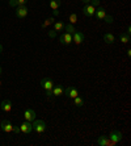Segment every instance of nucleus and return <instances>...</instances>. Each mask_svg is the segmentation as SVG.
<instances>
[{"label": "nucleus", "mask_w": 131, "mask_h": 146, "mask_svg": "<svg viewBox=\"0 0 131 146\" xmlns=\"http://www.w3.org/2000/svg\"><path fill=\"white\" fill-rule=\"evenodd\" d=\"M28 12H29V8L26 5H17L16 9V16L18 19H25L28 16Z\"/></svg>", "instance_id": "4"}, {"label": "nucleus", "mask_w": 131, "mask_h": 146, "mask_svg": "<svg viewBox=\"0 0 131 146\" xmlns=\"http://www.w3.org/2000/svg\"><path fill=\"white\" fill-rule=\"evenodd\" d=\"M59 42H61L62 45H70L71 42H72V34H70V33H63V34H61Z\"/></svg>", "instance_id": "11"}, {"label": "nucleus", "mask_w": 131, "mask_h": 146, "mask_svg": "<svg viewBox=\"0 0 131 146\" xmlns=\"http://www.w3.org/2000/svg\"><path fill=\"white\" fill-rule=\"evenodd\" d=\"M41 87L46 91V90H53V87H54V83H53V80H51L50 78H43L41 79Z\"/></svg>", "instance_id": "8"}, {"label": "nucleus", "mask_w": 131, "mask_h": 146, "mask_svg": "<svg viewBox=\"0 0 131 146\" xmlns=\"http://www.w3.org/2000/svg\"><path fill=\"white\" fill-rule=\"evenodd\" d=\"M109 138L113 141V142L117 145L118 142H121L122 141V138H123V134H122L121 132L118 129H114V130H111V133H110V136H109Z\"/></svg>", "instance_id": "2"}, {"label": "nucleus", "mask_w": 131, "mask_h": 146, "mask_svg": "<svg viewBox=\"0 0 131 146\" xmlns=\"http://www.w3.org/2000/svg\"><path fill=\"white\" fill-rule=\"evenodd\" d=\"M0 108L3 109L4 112H11L12 111V103L11 100H3L0 103Z\"/></svg>", "instance_id": "13"}, {"label": "nucleus", "mask_w": 131, "mask_h": 146, "mask_svg": "<svg viewBox=\"0 0 131 146\" xmlns=\"http://www.w3.org/2000/svg\"><path fill=\"white\" fill-rule=\"evenodd\" d=\"M97 145H100V146H114L115 143L113 142L109 137L101 136V137H98V139H97Z\"/></svg>", "instance_id": "6"}, {"label": "nucleus", "mask_w": 131, "mask_h": 146, "mask_svg": "<svg viewBox=\"0 0 131 146\" xmlns=\"http://www.w3.org/2000/svg\"><path fill=\"white\" fill-rule=\"evenodd\" d=\"M64 31H66V33L74 34L76 32V29H75V27L72 24H68V25H64Z\"/></svg>", "instance_id": "21"}, {"label": "nucleus", "mask_w": 131, "mask_h": 146, "mask_svg": "<svg viewBox=\"0 0 131 146\" xmlns=\"http://www.w3.org/2000/svg\"><path fill=\"white\" fill-rule=\"evenodd\" d=\"M119 41H121L122 44H128V42H130V34L122 33L121 36H119Z\"/></svg>", "instance_id": "19"}, {"label": "nucleus", "mask_w": 131, "mask_h": 146, "mask_svg": "<svg viewBox=\"0 0 131 146\" xmlns=\"http://www.w3.org/2000/svg\"><path fill=\"white\" fill-rule=\"evenodd\" d=\"M104 41L106 42V44L111 45V44H114L115 37H114V36H113L111 33H105V34H104Z\"/></svg>", "instance_id": "16"}, {"label": "nucleus", "mask_w": 131, "mask_h": 146, "mask_svg": "<svg viewBox=\"0 0 131 146\" xmlns=\"http://www.w3.org/2000/svg\"><path fill=\"white\" fill-rule=\"evenodd\" d=\"M12 132H13L14 134H18V133H21L20 126H18V125H17V126H13V129H12Z\"/></svg>", "instance_id": "28"}, {"label": "nucleus", "mask_w": 131, "mask_h": 146, "mask_svg": "<svg viewBox=\"0 0 131 146\" xmlns=\"http://www.w3.org/2000/svg\"><path fill=\"white\" fill-rule=\"evenodd\" d=\"M91 5H93L94 8H97V7H100V0H91Z\"/></svg>", "instance_id": "26"}, {"label": "nucleus", "mask_w": 131, "mask_h": 146, "mask_svg": "<svg viewBox=\"0 0 131 146\" xmlns=\"http://www.w3.org/2000/svg\"><path fill=\"white\" fill-rule=\"evenodd\" d=\"M45 94H46L47 98H54V96H53V91H51V90H46V91H45Z\"/></svg>", "instance_id": "29"}, {"label": "nucleus", "mask_w": 131, "mask_h": 146, "mask_svg": "<svg viewBox=\"0 0 131 146\" xmlns=\"http://www.w3.org/2000/svg\"><path fill=\"white\" fill-rule=\"evenodd\" d=\"M0 128H1V130L5 133H12L13 125H12V122H11L9 120H3V121L0 122Z\"/></svg>", "instance_id": "7"}, {"label": "nucleus", "mask_w": 131, "mask_h": 146, "mask_svg": "<svg viewBox=\"0 0 131 146\" xmlns=\"http://www.w3.org/2000/svg\"><path fill=\"white\" fill-rule=\"evenodd\" d=\"M63 94L67 96V98L74 99V98H76V96L79 95V90H77L75 86H71V87H67V88L64 90Z\"/></svg>", "instance_id": "3"}, {"label": "nucleus", "mask_w": 131, "mask_h": 146, "mask_svg": "<svg viewBox=\"0 0 131 146\" xmlns=\"http://www.w3.org/2000/svg\"><path fill=\"white\" fill-rule=\"evenodd\" d=\"M81 3L85 5V4H89V3H91V0H81Z\"/></svg>", "instance_id": "31"}, {"label": "nucleus", "mask_w": 131, "mask_h": 146, "mask_svg": "<svg viewBox=\"0 0 131 146\" xmlns=\"http://www.w3.org/2000/svg\"><path fill=\"white\" fill-rule=\"evenodd\" d=\"M17 5H18V3H17V0H9V7L14 8V7H17Z\"/></svg>", "instance_id": "27"}, {"label": "nucleus", "mask_w": 131, "mask_h": 146, "mask_svg": "<svg viewBox=\"0 0 131 146\" xmlns=\"http://www.w3.org/2000/svg\"><path fill=\"white\" fill-rule=\"evenodd\" d=\"M1 51H3V46H1V45H0V53H1Z\"/></svg>", "instance_id": "34"}, {"label": "nucleus", "mask_w": 131, "mask_h": 146, "mask_svg": "<svg viewBox=\"0 0 131 146\" xmlns=\"http://www.w3.org/2000/svg\"><path fill=\"white\" fill-rule=\"evenodd\" d=\"M126 33H127V34H131V28H130V27H127V29H126Z\"/></svg>", "instance_id": "33"}, {"label": "nucleus", "mask_w": 131, "mask_h": 146, "mask_svg": "<svg viewBox=\"0 0 131 146\" xmlns=\"http://www.w3.org/2000/svg\"><path fill=\"white\" fill-rule=\"evenodd\" d=\"M64 29V24L62 23V21H55L54 23V31H57V32H59V31H63Z\"/></svg>", "instance_id": "20"}, {"label": "nucleus", "mask_w": 131, "mask_h": 146, "mask_svg": "<svg viewBox=\"0 0 131 146\" xmlns=\"http://www.w3.org/2000/svg\"><path fill=\"white\" fill-rule=\"evenodd\" d=\"M62 4V0H50V8L53 11L54 9H59Z\"/></svg>", "instance_id": "17"}, {"label": "nucleus", "mask_w": 131, "mask_h": 146, "mask_svg": "<svg viewBox=\"0 0 131 146\" xmlns=\"http://www.w3.org/2000/svg\"><path fill=\"white\" fill-rule=\"evenodd\" d=\"M83 41H84V34L81 32H75L72 34V42H75L76 45H80Z\"/></svg>", "instance_id": "12"}, {"label": "nucleus", "mask_w": 131, "mask_h": 146, "mask_svg": "<svg viewBox=\"0 0 131 146\" xmlns=\"http://www.w3.org/2000/svg\"><path fill=\"white\" fill-rule=\"evenodd\" d=\"M28 1H29V0H17V3H18V5H26Z\"/></svg>", "instance_id": "30"}, {"label": "nucleus", "mask_w": 131, "mask_h": 146, "mask_svg": "<svg viewBox=\"0 0 131 146\" xmlns=\"http://www.w3.org/2000/svg\"><path fill=\"white\" fill-rule=\"evenodd\" d=\"M53 15H54V16H58V15H59V11L54 9V11H53Z\"/></svg>", "instance_id": "32"}, {"label": "nucleus", "mask_w": 131, "mask_h": 146, "mask_svg": "<svg viewBox=\"0 0 131 146\" xmlns=\"http://www.w3.org/2000/svg\"><path fill=\"white\" fill-rule=\"evenodd\" d=\"M75 23H77V15L76 13H71L70 15V24L74 25Z\"/></svg>", "instance_id": "24"}, {"label": "nucleus", "mask_w": 131, "mask_h": 146, "mask_svg": "<svg viewBox=\"0 0 131 146\" xmlns=\"http://www.w3.org/2000/svg\"><path fill=\"white\" fill-rule=\"evenodd\" d=\"M0 87H1V80H0Z\"/></svg>", "instance_id": "36"}, {"label": "nucleus", "mask_w": 131, "mask_h": 146, "mask_svg": "<svg viewBox=\"0 0 131 146\" xmlns=\"http://www.w3.org/2000/svg\"><path fill=\"white\" fill-rule=\"evenodd\" d=\"M94 12H96V8L93 5H91V4H85L84 7H83V13L88 17L94 16Z\"/></svg>", "instance_id": "9"}, {"label": "nucleus", "mask_w": 131, "mask_h": 146, "mask_svg": "<svg viewBox=\"0 0 131 146\" xmlns=\"http://www.w3.org/2000/svg\"><path fill=\"white\" fill-rule=\"evenodd\" d=\"M0 75H1V66H0Z\"/></svg>", "instance_id": "35"}, {"label": "nucleus", "mask_w": 131, "mask_h": 146, "mask_svg": "<svg viewBox=\"0 0 131 146\" xmlns=\"http://www.w3.org/2000/svg\"><path fill=\"white\" fill-rule=\"evenodd\" d=\"M102 20L106 23V24H113V21H114V19H113V16L111 15H106V16L102 19Z\"/></svg>", "instance_id": "23"}, {"label": "nucleus", "mask_w": 131, "mask_h": 146, "mask_svg": "<svg viewBox=\"0 0 131 146\" xmlns=\"http://www.w3.org/2000/svg\"><path fill=\"white\" fill-rule=\"evenodd\" d=\"M20 130H21V133H24V134H29V133L33 130L32 121H26V120H25V121L20 125Z\"/></svg>", "instance_id": "5"}, {"label": "nucleus", "mask_w": 131, "mask_h": 146, "mask_svg": "<svg viewBox=\"0 0 131 146\" xmlns=\"http://www.w3.org/2000/svg\"><path fill=\"white\" fill-rule=\"evenodd\" d=\"M36 112H34V109H30L28 108L24 111V117H25V120L26 121H33V120H36Z\"/></svg>", "instance_id": "10"}, {"label": "nucleus", "mask_w": 131, "mask_h": 146, "mask_svg": "<svg viewBox=\"0 0 131 146\" xmlns=\"http://www.w3.org/2000/svg\"><path fill=\"white\" fill-rule=\"evenodd\" d=\"M47 34H49V37H50V38H55V37H57V31L51 29V31L47 32Z\"/></svg>", "instance_id": "25"}, {"label": "nucleus", "mask_w": 131, "mask_h": 146, "mask_svg": "<svg viewBox=\"0 0 131 146\" xmlns=\"http://www.w3.org/2000/svg\"><path fill=\"white\" fill-rule=\"evenodd\" d=\"M74 104L76 107H81V106H84V99L81 98L80 95H77L76 98H74Z\"/></svg>", "instance_id": "18"}, {"label": "nucleus", "mask_w": 131, "mask_h": 146, "mask_svg": "<svg viewBox=\"0 0 131 146\" xmlns=\"http://www.w3.org/2000/svg\"><path fill=\"white\" fill-rule=\"evenodd\" d=\"M53 96H61V95H63V87H62L61 84H54V87H53Z\"/></svg>", "instance_id": "15"}, {"label": "nucleus", "mask_w": 131, "mask_h": 146, "mask_svg": "<svg viewBox=\"0 0 131 146\" xmlns=\"http://www.w3.org/2000/svg\"><path fill=\"white\" fill-rule=\"evenodd\" d=\"M94 16H96L97 20H102V19L106 16V11H105L102 7H97V9L94 12Z\"/></svg>", "instance_id": "14"}, {"label": "nucleus", "mask_w": 131, "mask_h": 146, "mask_svg": "<svg viewBox=\"0 0 131 146\" xmlns=\"http://www.w3.org/2000/svg\"><path fill=\"white\" fill-rule=\"evenodd\" d=\"M32 125H33V130L37 133H45L47 129L46 126V122L43 121V120H33L32 121Z\"/></svg>", "instance_id": "1"}, {"label": "nucleus", "mask_w": 131, "mask_h": 146, "mask_svg": "<svg viewBox=\"0 0 131 146\" xmlns=\"http://www.w3.org/2000/svg\"><path fill=\"white\" fill-rule=\"evenodd\" d=\"M55 23V19L54 17H49V19H46V21H45L43 24H42V28H46L47 25H51Z\"/></svg>", "instance_id": "22"}]
</instances>
